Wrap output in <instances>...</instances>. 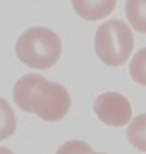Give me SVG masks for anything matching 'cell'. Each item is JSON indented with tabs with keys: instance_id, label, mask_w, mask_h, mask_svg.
I'll return each instance as SVG.
<instances>
[{
	"instance_id": "52a82bcc",
	"label": "cell",
	"mask_w": 146,
	"mask_h": 154,
	"mask_svg": "<svg viewBox=\"0 0 146 154\" xmlns=\"http://www.w3.org/2000/svg\"><path fill=\"white\" fill-rule=\"evenodd\" d=\"M127 139L138 151L146 152V113L134 116L127 128Z\"/></svg>"
},
{
	"instance_id": "3957f363",
	"label": "cell",
	"mask_w": 146,
	"mask_h": 154,
	"mask_svg": "<svg viewBox=\"0 0 146 154\" xmlns=\"http://www.w3.org/2000/svg\"><path fill=\"white\" fill-rule=\"evenodd\" d=\"M134 48V38L129 26L122 21L112 19L103 22L95 34V51L103 63L119 67L129 60Z\"/></svg>"
},
{
	"instance_id": "5b68a950",
	"label": "cell",
	"mask_w": 146,
	"mask_h": 154,
	"mask_svg": "<svg viewBox=\"0 0 146 154\" xmlns=\"http://www.w3.org/2000/svg\"><path fill=\"white\" fill-rule=\"evenodd\" d=\"M72 7L83 19L96 21V19L108 16L115 9V2H112V0L110 2H79V0H74Z\"/></svg>"
},
{
	"instance_id": "8992f818",
	"label": "cell",
	"mask_w": 146,
	"mask_h": 154,
	"mask_svg": "<svg viewBox=\"0 0 146 154\" xmlns=\"http://www.w3.org/2000/svg\"><path fill=\"white\" fill-rule=\"evenodd\" d=\"M125 16L138 33H146V2L131 0L125 4Z\"/></svg>"
},
{
	"instance_id": "6da1fadb",
	"label": "cell",
	"mask_w": 146,
	"mask_h": 154,
	"mask_svg": "<svg viewBox=\"0 0 146 154\" xmlns=\"http://www.w3.org/2000/svg\"><path fill=\"white\" fill-rule=\"evenodd\" d=\"M14 101L21 110L45 122H59L71 110L69 91L59 82H50L40 74H28L14 86Z\"/></svg>"
},
{
	"instance_id": "8fae6325",
	"label": "cell",
	"mask_w": 146,
	"mask_h": 154,
	"mask_svg": "<svg viewBox=\"0 0 146 154\" xmlns=\"http://www.w3.org/2000/svg\"><path fill=\"white\" fill-rule=\"evenodd\" d=\"M0 154H14L11 151V149H7V147H4V146H0Z\"/></svg>"
},
{
	"instance_id": "30bf717a",
	"label": "cell",
	"mask_w": 146,
	"mask_h": 154,
	"mask_svg": "<svg viewBox=\"0 0 146 154\" xmlns=\"http://www.w3.org/2000/svg\"><path fill=\"white\" fill-rule=\"evenodd\" d=\"M95 151L91 149L90 144L83 142V140H69V142L62 144L57 154H93Z\"/></svg>"
},
{
	"instance_id": "ba28073f",
	"label": "cell",
	"mask_w": 146,
	"mask_h": 154,
	"mask_svg": "<svg viewBox=\"0 0 146 154\" xmlns=\"http://www.w3.org/2000/svg\"><path fill=\"white\" fill-rule=\"evenodd\" d=\"M16 115L11 105L4 98H0V140H5L16 132Z\"/></svg>"
},
{
	"instance_id": "7a4b0ae2",
	"label": "cell",
	"mask_w": 146,
	"mask_h": 154,
	"mask_svg": "<svg viewBox=\"0 0 146 154\" xmlns=\"http://www.w3.org/2000/svg\"><path fill=\"white\" fill-rule=\"evenodd\" d=\"M16 55L31 69L45 70L55 65L62 55V41L52 29H26L16 43Z\"/></svg>"
},
{
	"instance_id": "7c38bea8",
	"label": "cell",
	"mask_w": 146,
	"mask_h": 154,
	"mask_svg": "<svg viewBox=\"0 0 146 154\" xmlns=\"http://www.w3.org/2000/svg\"><path fill=\"white\" fill-rule=\"evenodd\" d=\"M93 154H105V152H93Z\"/></svg>"
},
{
	"instance_id": "9c48e42d",
	"label": "cell",
	"mask_w": 146,
	"mask_h": 154,
	"mask_svg": "<svg viewBox=\"0 0 146 154\" xmlns=\"http://www.w3.org/2000/svg\"><path fill=\"white\" fill-rule=\"evenodd\" d=\"M129 74L134 82L146 86V48H141L129 63Z\"/></svg>"
},
{
	"instance_id": "277c9868",
	"label": "cell",
	"mask_w": 146,
	"mask_h": 154,
	"mask_svg": "<svg viewBox=\"0 0 146 154\" xmlns=\"http://www.w3.org/2000/svg\"><path fill=\"white\" fill-rule=\"evenodd\" d=\"M98 120L110 127H122L127 125L132 118V108L129 99L120 93H103L95 99L93 103Z\"/></svg>"
}]
</instances>
